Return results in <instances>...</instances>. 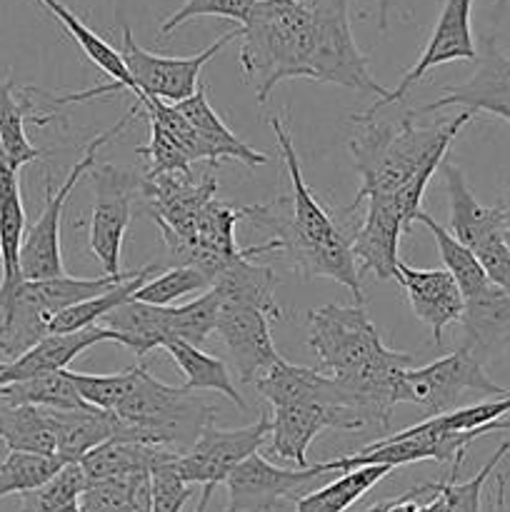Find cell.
Here are the masks:
<instances>
[{
	"label": "cell",
	"mask_w": 510,
	"mask_h": 512,
	"mask_svg": "<svg viewBox=\"0 0 510 512\" xmlns=\"http://www.w3.org/2000/svg\"><path fill=\"white\" fill-rule=\"evenodd\" d=\"M268 125L278 138L293 193L283 195L275 203L250 205L248 218L273 233L275 253L283 255L295 273L303 278L335 280L353 293L355 303H363V285H360L350 233L335 225L328 210L320 205L303 180L295 145L280 115H268Z\"/></svg>",
	"instance_id": "obj_1"
},
{
	"label": "cell",
	"mask_w": 510,
	"mask_h": 512,
	"mask_svg": "<svg viewBox=\"0 0 510 512\" xmlns=\"http://www.w3.org/2000/svg\"><path fill=\"white\" fill-rule=\"evenodd\" d=\"M308 348L315 370L338 380L358 395L380 430H388L395 388L403 370L413 368V355L390 350L380 340L363 303L323 305L308 313Z\"/></svg>",
	"instance_id": "obj_2"
},
{
	"label": "cell",
	"mask_w": 510,
	"mask_h": 512,
	"mask_svg": "<svg viewBox=\"0 0 510 512\" xmlns=\"http://www.w3.org/2000/svg\"><path fill=\"white\" fill-rule=\"evenodd\" d=\"M473 115L463 110L435 125L415 123V113H408L398 123H378L375 118L353 120L360 128L348 140V150L363 183L345 213H358L368 198L398 193L420 170L443 163L453 140Z\"/></svg>",
	"instance_id": "obj_3"
},
{
	"label": "cell",
	"mask_w": 510,
	"mask_h": 512,
	"mask_svg": "<svg viewBox=\"0 0 510 512\" xmlns=\"http://www.w3.org/2000/svg\"><path fill=\"white\" fill-rule=\"evenodd\" d=\"M238 30L240 68L260 105L285 80H310L313 15L303 0H253Z\"/></svg>",
	"instance_id": "obj_4"
},
{
	"label": "cell",
	"mask_w": 510,
	"mask_h": 512,
	"mask_svg": "<svg viewBox=\"0 0 510 512\" xmlns=\"http://www.w3.org/2000/svg\"><path fill=\"white\" fill-rule=\"evenodd\" d=\"M113 413L125 425V433L120 435L123 440H140L185 453L198 440L205 425L215 423L218 405L185 385L173 388L160 383L143 365L138 383Z\"/></svg>",
	"instance_id": "obj_5"
},
{
	"label": "cell",
	"mask_w": 510,
	"mask_h": 512,
	"mask_svg": "<svg viewBox=\"0 0 510 512\" xmlns=\"http://www.w3.org/2000/svg\"><path fill=\"white\" fill-rule=\"evenodd\" d=\"M313 15V55L310 80L333 83L358 93L385 98L388 88L375 83L368 58L355 45L348 18V0H303Z\"/></svg>",
	"instance_id": "obj_6"
},
{
	"label": "cell",
	"mask_w": 510,
	"mask_h": 512,
	"mask_svg": "<svg viewBox=\"0 0 510 512\" xmlns=\"http://www.w3.org/2000/svg\"><path fill=\"white\" fill-rule=\"evenodd\" d=\"M465 393L498 398L508 390L495 385L485 375L483 363L468 348H458L455 353L423 365V368L403 370V375L398 378V388H395V403L418 405L425 418H433V415L455 410Z\"/></svg>",
	"instance_id": "obj_7"
},
{
	"label": "cell",
	"mask_w": 510,
	"mask_h": 512,
	"mask_svg": "<svg viewBox=\"0 0 510 512\" xmlns=\"http://www.w3.org/2000/svg\"><path fill=\"white\" fill-rule=\"evenodd\" d=\"M140 113V105L135 103L113 128H108L105 133L95 135L93 140L85 148L83 158L70 168V173L65 175L63 185L58 190H48V198H45V208L40 213V218L30 225V230L25 233L23 250H20V268H23L25 280H43V278H55V275H65L63 265V253H60V220H63V208L68 203L70 193L75 190V185L80 183L85 173H90L98 158V150L108 143L110 138L120 133L135 115Z\"/></svg>",
	"instance_id": "obj_8"
},
{
	"label": "cell",
	"mask_w": 510,
	"mask_h": 512,
	"mask_svg": "<svg viewBox=\"0 0 510 512\" xmlns=\"http://www.w3.org/2000/svg\"><path fill=\"white\" fill-rule=\"evenodd\" d=\"M240 38V30H228L220 35L215 43L200 50L198 55H188V58H170V55H155L140 48L133 38V30L123 25V48H120V58H123L125 70L133 83V93L145 95V98H160L165 103H180V100L190 98L198 90L200 70L220 53L228 43Z\"/></svg>",
	"instance_id": "obj_9"
},
{
	"label": "cell",
	"mask_w": 510,
	"mask_h": 512,
	"mask_svg": "<svg viewBox=\"0 0 510 512\" xmlns=\"http://www.w3.org/2000/svg\"><path fill=\"white\" fill-rule=\"evenodd\" d=\"M325 475L328 470L323 463L288 470L253 453L225 478V512H280L288 503H298L303 495L315 490V483Z\"/></svg>",
	"instance_id": "obj_10"
},
{
	"label": "cell",
	"mask_w": 510,
	"mask_h": 512,
	"mask_svg": "<svg viewBox=\"0 0 510 512\" xmlns=\"http://www.w3.org/2000/svg\"><path fill=\"white\" fill-rule=\"evenodd\" d=\"M213 170L215 165H208V173L198 183L193 180V175L185 173L143 175L140 195L148 205V215L163 233L170 260L183 253V248L193 238L195 218L205 208V203H210L218 193V180H215Z\"/></svg>",
	"instance_id": "obj_11"
},
{
	"label": "cell",
	"mask_w": 510,
	"mask_h": 512,
	"mask_svg": "<svg viewBox=\"0 0 510 512\" xmlns=\"http://www.w3.org/2000/svg\"><path fill=\"white\" fill-rule=\"evenodd\" d=\"M93 180V218H90V253L108 275L120 273V250L133 218V198L143 190V175L130 168L105 163L90 170Z\"/></svg>",
	"instance_id": "obj_12"
},
{
	"label": "cell",
	"mask_w": 510,
	"mask_h": 512,
	"mask_svg": "<svg viewBox=\"0 0 510 512\" xmlns=\"http://www.w3.org/2000/svg\"><path fill=\"white\" fill-rule=\"evenodd\" d=\"M270 435V415L260 413L253 425L223 430L208 423L193 445L178 455V470L190 485L218 488L225 483L230 470L238 468L245 458L258 453Z\"/></svg>",
	"instance_id": "obj_13"
},
{
	"label": "cell",
	"mask_w": 510,
	"mask_h": 512,
	"mask_svg": "<svg viewBox=\"0 0 510 512\" xmlns=\"http://www.w3.org/2000/svg\"><path fill=\"white\" fill-rule=\"evenodd\" d=\"M470 10H473V0H445L443 10H440L438 15V23L433 25V33H430L418 63L400 78V83L395 85L393 90H388L385 98L373 100V105H370L368 110L353 115L350 120H370L375 118V113H378L380 108H385V105L400 103V100L405 98V93H408L415 83H420L430 68L453 63V60H470V63H475V60H478V50H475L473 43Z\"/></svg>",
	"instance_id": "obj_14"
},
{
	"label": "cell",
	"mask_w": 510,
	"mask_h": 512,
	"mask_svg": "<svg viewBox=\"0 0 510 512\" xmlns=\"http://www.w3.org/2000/svg\"><path fill=\"white\" fill-rule=\"evenodd\" d=\"M273 315L250 303H220L215 333L223 340L238 380L253 385L280 360L270 333Z\"/></svg>",
	"instance_id": "obj_15"
},
{
	"label": "cell",
	"mask_w": 510,
	"mask_h": 512,
	"mask_svg": "<svg viewBox=\"0 0 510 512\" xmlns=\"http://www.w3.org/2000/svg\"><path fill=\"white\" fill-rule=\"evenodd\" d=\"M368 425L365 415L355 408L330 405H278L270 413V453L280 460L308 468V448L323 430L355 433Z\"/></svg>",
	"instance_id": "obj_16"
},
{
	"label": "cell",
	"mask_w": 510,
	"mask_h": 512,
	"mask_svg": "<svg viewBox=\"0 0 510 512\" xmlns=\"http://www.w3.org/2000/svg\"><path fill=\"white\" fill-rule=\"evenodd\" d=\"M365 215L355 230H350V245L358 260V273H373L378 280H393L398 268L400 235L408 233L410 223L393 195H378L365 200ZM360 205V208H363Z\"/></svg>",
	"instance_id": "obj_17"
},
{
	"label": "cell",
	"mask_w": 510,
	"mask_h": 512,
	"mask_svg": "<svg viewBox=\"0 0 510 512\" xmlns=\"http://www.w3.org/2000/svg\"><path fill=\"white\" fill-rule=\"evenodd\" d=\"M440 98L418 110V115L435 113L448 105H463L470 113H490L510 123V53L498 48V40L485 38L478 70L460 85L440 90Z\"/></svg>",
	"instance_id": "obj_18"
},
{
	"label": "cell",
	"mask_w": 510,
	"mask_h": 512,
	"mask_svg": "<svg viewBox=\"0 0 510 512\" xmlns=\"http://www.w3.org/2000/svg\"><path fill=\"white\" fill-rule=\"evenodd\" d=\"M255 390L268 400L273 408L278 405H330V408H355L365 415L368 425L373 423V415L365 408L363 400L348 388L333 380L330 375L320 373L315 368H303L280 358L263 378L255 380Z\"/></svg>",
	"instance_id": "obj_19"
},
{
	"label": "cell",
	"mask_w": 510,
	"mask_h": 512,
	"mask_svg": "<svg viewBox=\"0 0 510 512\" xmlns=\"http://www.w3.org/2000/svg\"><path fill=\"white\" fill-rule=\"evenodd\" d=\"M395 280L408 295V303L420 323L433 330L435 348L443 345V330L450 323H460L465 298L448 270H418L403 260L395 268Z\"/></svg>",
	"instance_id": "obj_20"
},
{
	"label": "cell",
	"mask_w": 510,
	"mask_h": 512,
	"mask_svg": "<svg viewBox=\"0 0 510 512\" xmlns=\"http://www.w3.org/2000/svg\"><path fill=\"white\" fill-rule=\"evenodd\" d=\"M118 343L115 333L105 325H90V328L73 330V333H48L40 338L33 348L25 350L15 360H8L0 370V385L13 383V380L33 378L40 373H55L65 370L80 353L98 343Z\"/></svg>",
	"instance_id": "obj_21"
},
{
	"label": "cell",
	"mask_w": 510,
	"mask_h": 512,
	"mask_svg": "<svg viewBox=\"0 0 510 512\" xmlns=\"http://www.w3.org/2000/svg\"><path fill=\"white\" fill-rule=\"evenodd\" d=\"M40 5H43L45 10H48L50 15H53L55 20H58L60 25H63L65 33L70 35V38L75 40V43L80 45V50H83L85 55H88V60H93L95 65H98L100 70H103L105 75H108L113 83L110 85H98V88L93 90H83V93H70V95H48L50 100H53V105H70V103H83V100H93L98 98V95H108V93H118V90H133V83H130V75L128 70H125V63L123 58H120V50H115L113 45L105 43L100 35H95L93 30L88 28V25L83 23V20L78 18V15L73 13V10L68 8V5H63L60 0H38Z\"/></svg>",
	"instance_id": "obj_22"
},
{
	"label": "cell",
	"mask_w": 510,
	"mask_h": 512,
	"mask_svg": "<svg viewBox=\"0 0 510 512\" xmlns=\"http://www.w3.org/2000/svg\"><path fill=\"white\" fill-rule=\"evenodd\" d=\"M440 173L445 178V193H448L450 205V233L468 245L470 250L478 248L488 235L505 230L510 223V210L503 203L485 208L475 200L473 190H470L468 180H465L463 170L458 165L443 160L440 163Z\"/></svg>",
	"instance_id": "obj_23"
},
{
	"label": "cell",
	"mask_w": 510,
	"mask_h": 512,
	"mask_svg": "<svg viewBox=\"0 0 510 512\" xmlns=\"http://www.w3.org/2000/svg\"><path fill=\"white\" fill-rule=\"evenodd\" d=\"M460 323L465 330L463 348L483 363L498 345L510 343V293L490 283L478 295L465 298Z\"/></svg>",
	"instance_id": "obj_24"
},
{
	"label": "cell",
	"mask_w": 510,
	"mask_h": 512,
	"mask_svg": "<svg viewBox=\"0 0 510 512\" xmlns=\"http://www.w3.org/2000/svg\"><path fill=\"white\" fill-rule=\"evenodd\" d=\"M50 415H53L55 443H58L55 453L65 463H80L90 450L125 433V425L118 415L110 410L93 408V405L73 410L50 408Z\"/></svg>",
	"instance_id": "obj_25"
},
{
	"label": "cell",
	"mask_w": 510,
	"mask_h": 512,
	"mask_svg": "<svg viewBox=\"0 0 510 512\" xmlns=\"http://www.w3.org/2000/svg\"><path fill=\"white\" fill-rule=\"evenodd\" d=\"M100 323L115 333V340L133 350L138 358H145L150 350L165 348L168 340H173L170 328V305H150L143 300L128 298L118 308L110 310Z\"/></svg>",
	"instance_id": "obj_26"
},
{
	"label": "cell",
	"mask_w": 510,
	"mask_h": 512,
	"mask_svg": "<svg viewBox=\"0 0 510 512\" xmlns=\"http://www.w3.org/2000/svg\"><path fill=\"white\" fill-rule=\"evenodd\" d=\"M178 455L175 450L163 448V445L140 443V440H123L110 438L103 445L90 450L80 465L88 478V483L95 480H113V478H133V475L150 473L158 463Z\"/></svg>",
	"instance_id": "obj_27"
},
{
	"label": "cell",
	"mask_w": 510,
	"mask_h": 512,
	"mask_svg": "<svg viewBox=\"0 0 510 512\" xmlns=\"http://www.w3.org/2000/svg\"><path fill=\"white\" fill-rule=\"evenodd\" d=\"M173 105L190 120V125L198 130L200 138L208 143V148L213 150L215 163H220L223 158H230L243 163L245 168L255 170L258 165H265L270 160L265 153H258V150L250 148L248 143H243V140H240L238 135H235L233 130L218 118V113L210 108L203 85H198V90H195L190 98L180 100V103H173Z\"/></svg>",
	"instance_id": "obj_28"
},
{
	"label": "cell",
	"mask_w": 510,
	"mask_h": 512,
	"mask_svg": "<svg viewBox=\"0 0 510 512\" xmlns=\"http://www.w3.org/2000/svg\"><path fill=\"white\" fill-rule=\"evenodd\" d=\"M163 350L173 358L180 373L185 375V388L198 390V393H205V390L208 393H220L228 400H233L240 410H248L245 400L235 390L233 375H230L228 365L223 360L203 353L198 345H190L185 340H168Z\"/></svg>",
	"instance_id": "obj_29"
},
{
	"label": "cell",
	"mask_w": 510,
	"mask_h": 512,
	"mask_svg": "<svg viewBox=\"0 0 510 512\" xmlns=\"http://www.w3.org/2000/svg\"><path fill=\"white\" fill-rule=\"evenodd\" d=\"M0 440L8 450L58 455L55 425L50 408L38 405H5L0 410Z\"/></svg>",
	"instance_id": "obj_30"
},
{
	"label": "cell",
	"mask_w": 510,
	"mask_h": 512,
	"mask_svg": "<svg viewBox=\"0 0 510 512\" xmlns=\"http://www.w3.org/2000/svg\"><path fill=\"white\" fill-rule=\"evenodd\" d=\"M390 473H393L390 465H360V468L345 470L333 483L303 495L295 503V512H345Z\"/></svg>",
	"instance_id": "obj_31"
},
{
	"label": "cell",
	"mask_w": 510,
	"mask_h": 512,
	"mask_svg": "<svg viewBox=\"0 0 510 512\" xmlns=\"http://www.w3.org/2000/svg\"><path fill=\"white\" fill-rule=\"evenodd\" d=\"M30 88L15 90V78L0 80V143L18 168L33 163L43 155L25 135V120L33 115Z\"/></svg>",
	"instance_id": "obj_32"
},
{
	"label": "cell",
	"mask_w": 510,
	"mask_h": 512,
	"mask_svg": "<svg viewBox=\"0 0 510 512\" xmlns=\"http://www.w3.org/2000/svg\"><path fill=\"white\" fill-rule=\"evenodd\" d=\"M0 400L5 405H38V408L55 410L88 408V403L80 398L75 385L70 383L68 368L0 385Z\"/></svg>",
	"instance_id": "obj_33"
},
{
	"label": "cell",
	"mask_w": 510,
	"mask_h": 512,
	"mask_svg": "<svg viewBox=\"0 0 510 512\" xmlns=\"http://www.w3.org/2000/svg\"><path fill=\"white\" fill-rule=\"evenodd\" d=\"M155 270H158V265H145V268L135 270L133 278L113 285V288L105 290V293L83 300V303L70 305V308H65L63 313L55 315L48 333H73V330H83V328H90V325H98L110 310H115L120 303H125V300H128L130 295H133L145 280H148V275L155 273Z\"/></svg>",
	"instance_id": "obj_34"
},
{
	"label": "cell",
	"mask_w": 510,
	"mask_h": 512,
	"mask_svg": "<svg viewBox=\"0 0 510 512\" xmlns=\"http://www.w3.org/2000/svg\"><path fill=\"white\" fill-rule=\"evenodd\" d=\"M415 223L425 225V228L433 233L435 243H438V250H440V258H443L445 263V270L455 278L463 298H473V295H478L480 290L488 288L490 278L485 275L483 265H480V260L475 258V253L468 248V245L460 243L450 230H445L443 225L435 223V220L430 218L428 213H423V210L415 213Z\"/></svg>",
	"instance_id": "obj_35"
},
{
	"label": "cell",
	"mask_w": 510,
	"mask_h": 512,
	"mask_svg": "<svg viewBox=\"0 0 510 512\" xmlns=\"http://www.w3.org/2000/svg\"><path fill=\"white\" fill-rule=\"evenodd\" d=\"M25 240V208L20 190L0 200V298L23 283L20 250Z\"/></svg>",
	"instance_id": "obj_36"
},
{
	"label": "cell",
	"mask_w": 510,
	"mask_h": 512,
	"mask_svg": "<svg viewBox=\"0 0 510 512\" xmlns=\"http://www.w3.org/2000/svg\"><path fill=\"white\" fill-rule=\"evenodd\" d=\"M63 465L65 460L60 455L8 450V455L0 460V500L10 498V495H25L30 490L40 488Z\"/></svg>",
	"instance_id": "obj_37"
},
{
	"label": "cell",
	"mask_w": 510,
	"mask_h": 512,
	"mask_svg": "<svg viewBox=\"0 0 510 512\" xmlns=\"http://www.w3.org/2000/svg\"><path fill=\"white\" fill-rule=\"evenodd\" d=\"M220 298L210 285L198 300L185 305H170V328H173V340H185L190 345H203L215 333L218 323Z\"/></svg>",
	"instance_id": "obj_38"
},
{
	"label": "cell",
	"mask_w": 510,
	"mask_h": 512,
	"mask_svg": "<svg viewBox=\"0 0 510 512\" xmlns=\"http://www.w3.org/2000/svg\"><path fill=\"white\" fill-rule=\"evenodd\" d=\"M85 488H88V478L83 473V465L65 463L48 483L20 495L23 498L20 512H53L68 503H78Z\"/></svg>",
	"instance_id": "obj_39"
},
{
	"label": "cell",
	"mask_w": 510,
	"mask_h": 512,
	"mask_svg": "<svg viewBox=\"0 0 510 512\" xmlns=\"http://www.w3.org/2000/svg\"><path fill=\"white\" fill-rule=\"evenodd\" d=\"M210 285L213 283H210L208 275L200 273L198 268H190V265H175V268L160 273L158 278L145 280V283L140 285L130 298L168 308V305H173L175 300L185 298V295L205 293Z\"/></svg>",
	"instance_id": "obj_40"
},
{
	"label": "cell",
	"mask_w": 510,
	"mask_h": 512,
	"mask_svg": "<svg viewBox=\"0 0 510 512\" xmlns=\"http://www.w3.org/2000/svg\"><path fill=\"white\" fill-rule=\"evenodd\" d=\"M140 368H143V365H133V368L123 370V373H113V375L70 373L68 370V378L85 403L93 405V408L110 410V413H113V410L123 403L125 395L133 390V385L138 383Z\"/></svg>",
	"instance_id": "obj_41"
},
{
	"label": "cell",
	"mask_w": 510,
	"mask_h": 512,
	"mask_svg": "<svg viewBox=\"0 0 510 512\" xmlns=\"http://www.w3.org/2000/svg\"><path fill=\"white\" fill-rule=\"evenodd\" d=\"M150 120V143L138 148V155H143L148 160V175H160V173H185L193 175L188 158V153L183 150V145L178 143L173 133L165 128L163 123H158L155 118Z\"/></svg>",
	"instance_id": "obj_42"
},
{
	"label": "cell",
	"mask_w": 510,
	"mask_h": 512,
	"mask_svg": "<svg viewBox=\"0 0 510 512\" xmlns=\"http://www.w3.org/2000/svg\"><path fill=\"white\" fill-rule=\"evenodd\" d=\"M180 455V453H178ZM178 455L163 460L150 470V498L153 512H183L193 498V488L178 470Z\"/></svg>",
	"instance_id": "obj_43"
},
{
	"label": "cell",
	"mask_w": 510,
	"mask_h": 512,
	"mask_svg": "<svg viewBox=\"0 0 510 512\" xmlns=\"http://www.w3.org/2000/svg\"><path fill=\"white\" fill-rule=\"evenodd\" d=\"M250 8H253V0H185L175 13H170L168 18L163 20L160 35L173 33L175 28H180V25L188 23V20L200 18V15H218V18H228L243 25Z\"/></svg>",
	"instance_id": "obj_44"
},
{
	"label": "cell",
	"mask_w": 510,
	"mask_h": 512,
	"mask_svg": "<svg viewBox=\"0 0 510 512\" xmlns=\"http://www.w3.org/2000/svg\"><path fill=\"white\" fill-rule=\"evenodd\" d=\"M133 478H113V480H95L80 495V510L83 512H130L133 503Z\"/></svg>",
	"instance_id": "obj_45"
},
{
	"label": "cell",
	"mask_w": 510,
	"mask_h": 512,
	"mask_svg": "<svg viewBox=\"0 0 510 512\" xmlns=\"http://www.w3.org/2000/svg\"><path fill=\"white\" fill-rule=\"evenodd\" d=\"M395 0H375L378 5V30H388V20H390V10H393Z\"/></svg>",
	"instance_id": "obj_46"
},
{
	"label": "cell",
	"mask_w": 510,
	"mask_h": 512,
	"mask_svg": "<svg viewBox=\"0 0 510 512\" xmlns=\"http://www.w3.org/2000/svg\"><path fill=\"white\" fill-rule=\"evenodd\" d=\"M213 490L215 488H203L198 505H195V512H205V510H208V503H210V495H213Z\"/></svg>",
	"instance_id": "obj_47"
},
{
	"label": "cell",
	"mask_w": 510,
	"mask_h": 512,
	"mask_svg": "<svg viewBox=\"0 0 510 512\" xmlns=\"http://www.w3.org/2000/svg\"><path fill=\"white\" fill-rule=\"evenodd\" d=\"M365 512H390V500H380V503L370 505Z\"/></svg>",
	"instance_id": "obj_48"
},
{
	"label": "cell",
	"mask_w": 510,
	"mask_h": 512,
	"mask_svg": "<svg viewBox=\"0 0 510 512\" xmlns=\"http://www.w3.org/2000/svg\"><path fill=\"white\" fill-rule=\"evenodd\" d=\"M53 512H83V510H80V503H68V505H63V508H58Z\"/></svg>",
	"instance_id": "obj_49"
},
{
	"label": "cell",
	"mask_w": 510,
	"mask_h": 512,
	"mask_svg": "<svg viewBox=\"0 0 510 512\" xmlns=\"http://www.w3.org/2000/svg\"><path fill=\"white\" fill-rule=\"evenodd\" d=\"M503 238H505V245H508V250H510V223L505 225V230H503Z\"/></svg>",
	"instance_id": "obj_50"
},
{
	"label": "cell",
	"mask_w": 510,
	"mask_h": 512,
	"mask_svg": "<svg viewBox=\"0 0 510 512\" xmlns=\"http://www.w3.org/2000/svg\"><path fill=\"white\" fill-rule=\"evenodd\" d=\"M495 5H498V10H503L508 5V0H495Z\"/></svg>",
	"instance_id": "obj_51"
},
{
	"label": "cell",
	"mask_w": 510,
	"mask_h": 512,
	"mask_svg": "<svg viewBox=\"0 0 510 512\" xmlns=\"http://www.w3.org/2000/svg\"><path fill=\"white\" fill-rule=\"evenodd\" d=\"M3 365H5V363H3V360H0V370H3Z\"/></svg>",
	"instance_id": "obj_52"
}]
</instances>
